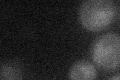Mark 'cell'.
Here are the masks:
<instances>
[{"mask_svg":"<svg viewBox=\"0 0 120 80\" xmlns=\"http://www.w3.org/2000/svg\"><path fill=\"white\" fill-rule=\"evenodd\" d=\"M108 80H120V73L119 74H116V75H113L112 77H110Z\"/></svg>","mask_w":120,"mask_h":80,"instance_id":"5","label":"cell"},{"mask_svg":"<svg viewBox=\"0 0 120 80\" xmlns=\"http://www.w3.org/2000/svg\"><path fill=\"white\" fill-rule=\"evenodd\" d=\"M70 80H96L97 70L94 64L87 60H78L69 69Z\"/></svg>","mask_w":120,"mask_h":80,"instance_id":"3","label":"cell"},{"mask_svg":"<svg viewBox=\"0 0 120 80\" xmlns=\"http://www.w3.org/2000/svg\"><path fill=\"white\" fill-rule=\"evenodd\" d=\"M1 80H20L22 76L21 68L15 62H5L1 65Z\"/></svg>","mask_w":120,"mask_h":80,"instance_id":"4","label":"cell"},{"mask_svg":"<svg viewBox=\"0 0 120 80\" xmlns=\"http://www.w3.org/2000/svg\"><path fill=\"white\" fill-rule=\"evenodd\" d=\"M91 57L101 69L117 68L120 65V35L108 32L97 37L91 46Z\"/></svg>","mask_w":120,"mask_h":80,"instance_id":"2","label":"cell"},{"mask_svg":"<svg viewBox=\"0 0 120 80\" xmlns=\"http://www.w3.org/2000/svg\"><path fill=\"white\" fill-rule=\"evenodd\" d=\"M116 15V5L110 0H87L81 3L78 18L89 31H100L109 25Z\"/></svg>","mask_w":120,"mask_h":80,"instance_id":"1","label":"cell"}]
</instances>
